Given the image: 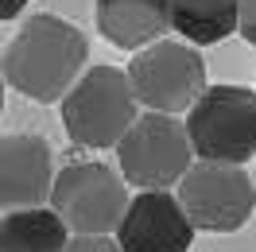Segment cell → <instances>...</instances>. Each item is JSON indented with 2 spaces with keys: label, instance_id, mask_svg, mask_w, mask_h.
<instances>
[{
  "label": "cell",
  "instance_id": "cell-1",
  "mask_svg": "<svg viewBox=\"0 0 256 252\" xmlns=\"http://www.w3.org/2000/svg\"><path fill=\"white\" fill-rule=\"evenodd\" d=\"M86 58L90 43L70 20L35 12L20 24L12 43L4 47L0 74L16 94L50 105L74 90V82L86 74Z\"/></svg>",
  "mask_w": 256,
  "mask_h": 252
},
{
  "label": "cell",
  "instance_id": "cell-2",
  "mask_svg": "<svg viewBox=\"0 0 256 252\" xmlns=\"http://www.w3.org/2000/svg\"><path fill=\"white\" fill-rule=\"evenodd\" d=\"M136 116H140V101L128 82V70L120 66H90L74 82V90L62 97L66 136L90 152L116 148L124 132L136 124Z\"/></svg>",
  "mask_w": 256,
  "mask_h": 252
},
{
  "label": "cell",
  "instance_id": "cell-3",
  "mask_svg": "<svg viewBox=\"0 0 256 252\" xmlns=\"http://www.w3.org/2000/svg\"><path fill=\"white\" fill-rule=\"evenodd\" d=\"M186 136L206 163H248L256 156V94L244 86H210L186 112Z\"/></svg>",
  "mask_w": 256,
  "mask_h": 252
},
{
  "label": "cell",
  "instance_id": "cell-4",
  "mask_svg": "<svg viewBox=\"0 0 256 252\" xmlns=\"http://www.w3.org/2000/svg\"><path fill=\"white\" fill-rule=\"evenodd\" d=\"M128 182L101 159H74L54 174L50 210L70 233H116L128 210Z\"/></svg>",
  "mask_w": 256,
  "mask_h": 252
},
{
  "label": "cell",
  "instance_id": "cell-5",
  "mask_svg": "<svg viewBox=\"0 0 256 252\" xmlns=\"http://www.w3.org/2000/svg\"><path fill=\"white\" fill-rule=\"evenodd\" d=\"M194 148L186 136V124L167 112H140L136 124L124 132V140L116 144V159H120V174L128 186L136 190H167L178 186L182 174L194 163Z\"/></svg>",
  "mask_w": 256,
  "mask_h": 252
},
{
  "label": "cell",
  "instance_id": "cell-6",
  "mask_svg": "<svg viewBox=\"0 0 256 252\" xmlns=\"http://www.w3.org/2000/svg\"><path fill=\"white\" fill-rule=\"evenodd\" d=\"M128 82L136 90L140 109L148 112H190L198 97L206 94V62L190 43H171L160 39L152 47L136 50L128 62Z\"/></svg>",
  "mask_w": 256,
  "mask_h": 252
},
{
  "label": "cell",
  "instance_id": "cell-7",
  "mask_svg": "<svg viewBox=\"0 0 256 252\" xmlns=\"http://www.w3.org/2000/svg\"><path fill=\"white\" fill-rule=\"evenodd\" d=\"M178 202L202 233H237L256 210V178L233 163L198 159L178 182Z\"/></svg>",
  "mask_w": 256,
  "mask_h": 252
},
{
  "label": "cell",
  "instance_id": "cell-8",
  "mask_svg": "<svg viewBox=\"0 0 256 252\" xmlns=\"http://www.w3.org/2000/svg\"><path fill=\"white\" fill-rule=\"evenodd\" d=\"M194 221L178 202V194L167 190H140L128 202L124 218L116 225V244L124 252H190Z\"/></svg>",
  "mask_w": 256,
  "mask_h": 252
},
{
  "label": "cell",
  "instance_id": "cell-9",
  "mask_svg": "<svg viewBox=\"0 0 256 252\" xmlns=\"http://www.w3.org/2000/svg\"><path fill=\"white\" fill-rule=\"evenodd\" d=\"M54 174V156L43 136L0 132V214L50 202Z\"/></svg>",
  "mask_w": 256,
  "mask_h": 252
},
{
  "label": "cell",
  "instance_id": "cell-10",
  "mask_svg": "<svg viewBox=\"0 0 256 252\" xmlns=\"http://www.w3.org/2000/svg\"><path fill=\"white\" fill-rule=\"evenodd\" d=\"M97 32L120 50H144L171 32V0H94Z\"/></svg>",
  "mask_w": 256,
  "mask_h": 252
},
{
  "label": "cell",
  "instance_id": "cell-11",
  "mask_svg": "<svg viewBox=\"0 0 256 252\" xmlns=\"http://www.w3.org/2000/svg\"><path fill=\"white\" fill-rule=\"evenodd\" d=\"M70 229L50 206L12 210L0 218V252H66Z\"/></svg>",
  "mask_w": 256,
  "mask_h": 252
},
{
  "label": "cell",
  "instance_id": "cell-12",
  "mask_svg": "<svg viewBox=\"0 0 256 252\" xmlns=\"http://www.w3.org/2000/svg\"><path fill=\"white\" fill-rule=\"evenodd\" d=\"M240 0H171V32H178L190 47L222 43L237 32Z\"/></svg>",
  "mask_w": 256,
  "mask_h": 252
},
{
  "label": "cell",
  "instance_id": "cell-13",
  "mask_svg": "<svg viewBox=\"0 0 256 252\" xmlns=\"http://www.w3.org/2000/svg\"><path fill=\"white\" fill-rule=\"evenodd\" d=\"M66 252H124L112 233H74Z\"/></svg>",
  "mask_w": 256,
  "mask_h": 252
},
{
  "label": "cell",
  "instance_id": "cell-14",
  "mask_svg": "<svg viewBox=\"0 0 256 252\" xmlns=\"http://www.w3.org/2000/svg\"><path fill=\"white\" fill-rule=\"evenodd\" d=\"M237 32L256 47V0H240V24H237Z\"/></svg>",
  "mask_w": 256,
  "mask_h": 252
},
{
  "label": "cell",
  "instance_id": "cell-15",
  "mask_svg": "<svg viewBox=\"0 0 256 252\" xmlns=\"http://www.w3.org/2000/svg\"><path fill=\"white\" fill-rule=\"evenodd\" d=\"M32 0H0V20H16Z\"/></svg>",
  "mask_w": 256,
  "mask_h": 252
},
{
  "label": "cell",
  "instance_id": "cell-16",
  "mask_svg": "<svg viewBox=\"0 0 256 252\" xmlns=\"http://www.w3.org/2000/svg\"><path fill=\"white\" fill-rule=\"evenodd\" d=\"M4 86H8V82H4V74H0V112H4Z\"/></svg>",
  "mask_w": 256,
  "mask_h": 252
}]
</instances>
